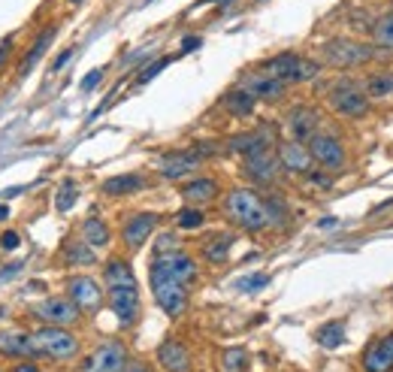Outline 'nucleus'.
Here are the masks:
<instances>
[{"mask_svg":"<svg viewBox=\"0 0 393 372\" xmlns=\"http://www.w3.org/2000/svg\"><path fill=\"white\" fill-rule=\"evenodd\" d=\"M224 215L230 218L236 227L249 233H260L269 227V215L263 206V197H258L251 188H233L224 200Z\"/></svg>","mask_w":393,"mask_h":372,"instance_id":"1","label":"nucleus"},{"mask_svg":"<svg viewBox=\"0 0 393 372\" xmlns=\"http://www.w3.org/2000/svg\"><path fill=\"white\" fill-rule=\"evenodd\" d=\"M260 70L269 73V76H276V79H281L285 85H299V82L318 79L321 64L312 61V58H303V54H297V52H281V54H276V58H269Z\"/></svg>","mask_w":393,"mask_h":372,"instance_id":"2","label":"nucleus"},{"mask_svg":"<svg viewBox=\"0 0 393 372\" xmlns=\"http://www.w3.org/2000/svg\"><path fill=\"white\" fill-rule=\"evenodd\" d=\"M321 58L330 67H360V64H369L378 58V49L369 43L360 40H345V36H336V40H327L321 45Z\"/></svg>","mask_w":393,"mask_h":372,"instance_id":"3","label":"nucleus"},{"mask_svg":"<svg viewBox=\"0 0 393 372\" xmlns=\"http://www.w3.org/2000/svg\"><path fill=\"white\" fill-rule=\"evenodd\" d=\"M327 103L342 118H363L369 112V94L354 79H336L327 88Z\"/></svg>","mask_w":393,"mask_h":372,"instance_id":"4","label":"nucleus"},{"mask_svg":"<svg viewBox=\"0 0 393 372\" xmlns=\"http://www.w3.org/2000/svg\"><path fill=\"white\" fill-rule=\"evenodd\" d=\"M149 281H151V290H154V299H158V306H161L170 318H179V315L188 308V285H181V281L170 278L167 272L158 269L154 263L149 267Z\"/></svg>","mask_w":393,"mask_h":372,"instance_id":"5","label":"nucleus"},{"mask_svg":"<svg viewBox=\"0 0 393 372\" xmlns=\"http://www.w3.org/2000/svg\"><path fill=\"white\" fill-rule=\"evenodd\" d=\"M34 342L40 345L43 354H49V357H54V360H70V357H76L79 354V339L67 330V327L45 324V327H40V330L34 333Z\"/></svg>","mask_w":393,"mask_h":372,"instance_id":"6","label":"nucleus"},{"mask_svg":"<svg viewBox=\"0 0 393 372\" xmlns=\"http://www.w3.org/2000/svg\"><path fill=\"white\" fill-rule=\"evenodd\" d=\"M106 299H109V306H112L118 324H121V327L136 324V318H140V308H142V303H140V288H136V281L106 285Z\"/></svg>","mask_w":393,"mask_h":372,"instance_id":"7","label":"nucleus"},{"mask_svg":"<svg viewBox=\"0 0 393 372\" xmlns=\"http://www.w3.org/2000/svg\"><path fill=\"white\" fill-rule=\"evenodd\" d=\"M34 318H40L43 324L52 327H70L82 318V308L70 297H45L43 303L34 306Z\"/></svg>","mask_w":393,"mask_h":372,"instance_id":"8","label":"nucleus"},{"mask_svg":"<svg viewBox=\"0 0 393 372\" xmlns=\"http://www.w3.org/2000/svg\"><path fill=\"white\" fill-rule=\"evenodd\" d=\"M309 154H312V161L315 163H321L324 170H342L345 167V145L339 136H333V133H315L312 140H309Z\"/></svg>","mask_w":393,"mask_h":372,"instance_id":"9","label":"nucleus"},{"mask_svg":"<svg viewBox=\"0 0 393 372\" xmlns=\"http://www.w3.org/2000/svg\"><path fill=\"white\" fill-rule=\"evenodd\" d=\"M279 154L272 149H260V151H251L245 154V163H242V172L245 179H251L254 185H272L279 179Z\"/></svg>","mask_w":393,"mask_h":372,"instance_id":"10","label":"nucleus"},{"mask_svg":"<svg viewBox=\"0 0 393 372\" xmlns=\"http://www.w3.org/2000/svg\"><path fill=\"white\" fill-rule=\"evenodd\" d=\"M203 163V154L197 149H185V151H170L158 161V172L167 181H179V179H188L194 170H200Z\"/></svg>","mask_w":393,"mask_h":372,"instance_id":"11","label":"nucleus"},{"mask_svg":"<svg viewBox=\"0 0 393 372\" xmlns=\"http://www.w3.org/2000/svg\"><path fill=\"white\" fill-rule=\"evenodd\" d=\"M154 267L163 269L170 278H176L181 281V285H191V281H197L200 276V269H197V260L191 258V254H185L181 248L176 251H167V254H154Z\"/></svg>","mask_w":393,"mask_h":372,"instance_id":"12","label":"nucleus"},{"mask_svg":"<svg viewBox=\"0 0 393 372\" xmlns=\"http://www.w3.org/2000/svg\"><path fill=\"white\" fill-rule=\"evenodd\" d=\"M67 297L82 312H97L103 306V290H100V285L91 276H73L67 281Z\"/></svg>","mask_w":393,"mask_h":372,"instance_id":"13","label":"nucleus"},{"mask_svg":"<svg viewBox=\"0 0 393 372\" xmlns=\"http://www.w3.org/2000/svg\"><path fill=\"white\" fill-rule=\"evenodd\" d=\"M127 363V351L121 342H106L85 360L82 372H121Z\"/></svg>","mask_w":393,"mask_h":372,"instance_id":"14","label":"nucleus"},{"mask_svg":"<svg viewBox=\"0 0 393 372\" xmlns=\"http://www.w3.org/2000/svg\"><path fill=\"white\" fill-rule=\"evenodd\" d=\"M276 154H279L281 170L297 172V176H309V172H312V167H315L312 154H309V145H306V142H299V140H288V142H281Z\"/></svg>","mask_w":393,"mask_h":372,"instance_id":"15","label":"nucleus"},{"mask_svg":"<svg viewBox=\"0 0 393 372\" xmlns=\"http://www.w3.org/2000/svg\"><path fill=\"white\" fill-rule=\"evenodd\" d=\"M285 124H288V131H290V136L294 140H299V142H309L312 136L318 133V127H321V115H318V109L315 106H294L288 112V118H285Z\"/></svg>","mask_w":393,"mask_h":372,"instance_id":"16","label":"nucleus"},{"mask_svg":"<svg viewBox=\"0 0 393 372\" xmlns=\"http://www.w3.org/2000/svg\"><path fill=\"white\" fill-rule=\"evenodd\" d=\"M239 88L249 91L254 100H269V103H272V100H281V97H285V91H288L285 82L276 79V76H269V73H263V70L249 73V76L242 79Z\"/></svg>","mask_w":393,"mask_h":372,"instance_id":"17","label":"nucleus"},{"mask_svg":"<svg viewBox=\"0 0 393 372\" xmlns=\"http://www.w3.org/2000/svg\"><path fill=\"white\" fill-rule=\"evenodd\" d=\"M154 227H158V215L154 212H136L124 221V230H121V242L127 245L131 251L142 248L145 239L154 233Z\"/></svg>","mask_w":393,"mask_h":372,"instance_id":"18","label":"nucleus"},{"mask_svg":"<svg viewBox=\"0 0 393 372\" xmlns=\"http://www.w3.org/2000/svg\"><path fill=\"white\" fill-rule=\"evenodd\" d=\"M158 363L163 372H191V351L179 339H163L158 345Z\"/></svg>","mask_w":393,"mask_h":372,"instance_id":"19","label":"nucleus"},{"mask_svg":"<svg viewBox=\"0 0 393 372\" xmlns=\"http://www.w3.org/2000/svg\"><path fill=\"white\" fill-rule=\"evenodd\" d=\"M363 369L366 372H393V333H387L385 339L372 342L363 351Z\"/></svg>","mask_w":393,"mask_h":372,"instance_id":"20","label":"nucleus"},{"mask_svg":"<svg viewBox=\"0 0 393 372\" xmlns=\"http://www.w3.org/2000/svg\"><path fill=\"white\" fill-rule=\"evenodd\" d=\"M0 351L9 357H40V345L34 342V336L18 333V330H0Z\"/></svg>","mask_w":393,"mask_h":372,"instance_id":"21","label":"nucleus"},{"mask_svg":"<svg viewBox=\"0 0 393 372\" xmlns=\"http://www.w3.org/2000/svg\"><path fill=\"white\" fill-rule=\"evenodd\" d=\"M181 197H185L188 206H203V203H212L218 197V181L209 179V176H200V179H191L185 188H181Z\"/></svg>","mask_w":393,"mask_h":372,"instance_id":"22","label":"nucleus"},{"mask_svg":"<svg viewBox=\"0 0 393 372\" xmlns=\"http://www.w3.org/2000/svg\"><path fill=\"white\" fill-rule=\"evenodd\" d=\"M142 188H145V179L140 172H121V176H112L100 185V191H103L106 197H127V194H136V191H142Z\"/></svg>","mask_w":393,"mask_h":372,"instance_id":"23","label":"nucleus"},{"mask_svg":"<svg viewBox=\"0 0 393 372\" xmlns=\"http://www.w3.org/2000/svg\"><path fill=\"white\" fill-rule=\"evenodd\" d=\"M54 34H58V27L52 24V27H45V31H43L40 36H36V43L31 45V52H27L24 58H22V64H18V79H24L27 73H31V70L36 67V61H40L43 54H45V49H49V45H52Z\"/></svg>","mask_w":393,"mask_h":372,"instance_id":"24","label":"nucleus"},{"mask_svg":"<svg viewBox=\"0 0 393 372\" xmlns=\"http://www.w3.org/2000/svg\"><path fill=\"white\" fill-rule=\"evenodd\" d=\"M221 106L236 118H249L254 112V106H258V100H254L245 88H233V91H227V94L221 97Z\"/></svg>","mask_w":393,"mask_h":372,"instance_id":"25","label":"nucleus"},{"mask_svg":"<svg viewBox=\"0 0 393 372\" xmlns=\"http://www.w3.org/2000/svg\"><path fill=\"white\" fill-rule=\"evenodd\" d=\"M230 248H233V233H218L203 242V258L209 263H224L230 258Z\"/></svg>","mask_w":393,"mask_h":372,"instance_id":"26","label":"nucleus"},{"mask_svg":"<svg viewBox=\"0 0 393 372\" xmlns=\"http://www.w3.org/2000/svg\"><path fill=\"white\" fill-rule=\"evenodd\" d=\"M82 239H85L91 248H106L109 245V227L100 221V218H85V221H82Z\"/></svg>","mask_w":393,"mask_h":372,"instance_id":"27","label":"nucleus"},{"mask_svg":"<svg viewBox=\"0 0 393 372\" xmlns=\"http://www.w3.org/2000/svg\"><path fill=\"white\" fill-rule=\"evenodd\" d=\"M263 206H267V215H269V227H288L290 209L285 203V197L281 194H267L263 197Z\"/></svg>","mask_w":393,"mask_h":372,"instance_id":"28","label":"nucleus"},{"mask_svg":"<svg viewBox=\"0 0 393 372\" xmlns=\"http://www.w3.org/2000/svg\"><path fill=\"white\" fill-rule=\"evenodd\" d=\"M64 260H67L70 267H88V263L97 260V254L85 239H82V242H67V248H64Z\"/></svg>","mask_w":393,"mask_h":372,"instance_id":"29","label":"nucleus"},{"mask_svg":"<svg viewBox=\"0 0 393 372\" xmlns=\"http://www.w3.org/2000/svg\"><path fill=\"white\" fill-rule=\"evenodd\" d=\"M372 40L381 49H393V13H385L378 18H372Z\"/></svg>","mask_w":393,"mask_h":372,"instance_id":"30","label":"nucleus"},{"mask_svg":"<svg viewBox=\"0 0 393 372\" xmlns=\"http://www.w3.org/2000/svg\"><path fill=\"white\" fill-rule=\"evenodd\" d=\"M318 342L324 345V348H339L345 342V324L336 321V324H324L321 330H318Z\"/></svg>","mask_w":393,"mask_h":372,"instance_id":"31","label":"nucleus"},{"mask_svg":"<svg viewBox=\"0 0 393 372\" xmlns=\"http://www.w3.org/2000/svg\"><path fill=\"white\" fill-rule=\"evenodd\" d=\"M366 94L369 97H393V73H378L366 82Z\"/></svg>","mask_w":393,"mask_h":372,"instance_id":"32","label":"nucleus"},{"mask_svg":"<svg viewBox=\"0 0 393 372\" xmlns=\"http://www.w3.org/2000/svg\"><path fill=\"white\" fill-rule=\"evenodd\" d=\"M176 224L181 230H197V227L206 224V215H203V209H197V206H185V209H179Z\"/></svg>","mask_w":393,"mask_h":372,"instance_id":"33","label":"nucleus"},{"mask_svg":"<svg viewBox=\"0 0 393 372\" xmlns=\"http://www.w3.org/2000/svg\"><path fill=\"white\" fill-rule=\"evenodd\" d=\"M221 363H224V372H245L249 369V354L242 348H227Z\"/></svg>","mask_w":393,"mask_h":372,"instance_id":"34","label":"nucleus"},{"mask_svg":"<svg viewBox=\"0 0 393 372\" xmlns=\"http://www.w3.org/2000/svg\"><path fill=\"white\" fill-rule=\"evenodd\" d=\"M76 197H79L76 181H64L61 191H58V197H54V209H58V212H70L73 203H76Z\"/></svg>","mask_w":393,"mask_h":372,"instance_id":"35","label":"nucleus"},{"mask_svg":"<svg viewBox=\"0 0 393 372\" xmlns=\"http://www.w3.org/2000/svg\"><path fill=\"white\" fill-rule=\"evenodd\" d=\"M269 285V276H263V272H254V276H242V278H236V290H242V294H254V290H260V288H267Z\"/></svg>","mask_w":393,"mask_h":372,"instance_id":"36","label":"nucleus"},{"mask_svg":"<svg viewBox=\"0 0 393 372\" xmlns=\"http://www.w3.org/2000/svg\"><path fill=\"white\" fill-rule=\"evenodd\" d=\"M167 64H170V58H158V61H151L149 67H145V70L140 73V79H136V82H140V85H145V82H151V79L158 76V73H161L163 67H167Z\"/></svg>","mask_w":393,"mask_h":372,"instance_id":"37","label":"nucleus"},{"mask_svg":"<svg viewBox=\"0 0 393 372\" xmlns=\"http://www.w3.org/2000/svg\"><path fill=\"white\" fill-rule=\"evenodd\" d=\"M100 79H103V70H91L85 79H82V91H94L100 85Z\"/></svg>","mask_w":393,"mask_h":372,"instance_id":"38","label":"nucleus"},{"mask_svg":"<svg viewBox=\"0 0 393 372\" xmlns=\"http://www.w3.org/2000/svg\"><path fill=\"white\" fill-rule=\"evenodd\" d=\"M179 245H176V236L172 233H163L161 239H158V254H167V251H176Z\"/></svg>","mask_w":393,"mask_h":372,"instance_id":"39","label":"nucleus"},{"mask_svg":"<svg viewBox=\"0 0 393 372\" xmlns=\"http://www.w3.org/2000/svg\"><path fill=\"white\" fill-rule=\"evenodd\" d=\"M0 245H3L6 251H15L18 245H22V239H18V233H15V230H6L3 236H0Z\"/></svg>","mask_w":393,"mask_h":372,"instance_id":"40","label":"nucleus"},{"mask_svg":"<svg viewBox=\"0 0 393 372\" xmlns=\"http://www.w3.org/2000/svg\"><path fill=\"white\" fill-rule=\"evenodd\" d=\"M70 58H73V49H64V52L58 54V58L52 61V73H61V70L70 64Z\"/></svg>","mask_w":393,"mask_h":372,"instance_id":"41","label":"nucleus"},{"mask_svg":"<svg viewBox=\"0 0 393 372\" xmlns=\"http://www.w3.org/2000/svg\"><path fill=\"white\" fill-rule=\"evenodd\" d=\"M203 45V36H185L181 40V52H197Z\"/></svg>","mask_w":393,"mask_h":372,"instance_id":"42","label":"nucleus"},{"mask_svg":"<svg viewBox=\"0 0 393 372\" xmlns=\"http://www.w3.org/2000/svg\"><path fill=\"white\" fill-rule=\"evenodd\" d=\"M121 372H151V369L145 366V363H140V360H127Z\"/></svg>","mask_w":393,"mask_h":372,"instance_id":"43","label":"nucleus"},{"mask_svg":"<svg viewBox=\"0 0 393 372\" xmlns=\"http://www.w3.org/2000/svg\"><path fill=\"white\" fill-rule=\"evenodd\" d=\"M9 52H13V40H3L0 43V70H3V64L9 58Z\"/></svg>","mask_w":393,"mask_h":372,"instance_id":"44","label":"nucleus"},{"mask_svg":"<svg viewBox=\"0 0 393 372\" xmlns=\"http://www.w3.org/2000/svg\"><path fill=\"white\" fill-rule=\"evenodd\" d=\"M318 227H321V230H330V227H339V218L327 215V218H321V221H318Z\"/></svg>","mask_w":393,"mask_h":372,"instance_id":"45","label":"nucleus"},{"mask_svg":"<svg viewBox=\"0 0 393 372\" xmlns=\"http://www.w3.org/2000/svg\"><path fill=\"white\" fill-rule=\"evenodd\" d=\"M13 372H40V366H36V363H18Z\"/></svg>","mask_w":393,"mask_h":372,"instance_id":"46","label":"nucleus"},{"mask_svg":"<svg viewBox=\"0 0 393 372\" xmlns=\"http://www.w3.org/2000/svg\"><path fill=\"white\" fill-rule=\"evenodd\" d=\"M3 218H9V206L0 203V221H3Z\"/></svg>","mask_w":393,"mask_h":372,"instance_id":"47","label":"nucleus"},{"mask_svg":"<svg viewBox=\"0 0 393 372\" xmlns=\"http://www.w3.org/2000/svg\"><path fill=\"white\" fill-rule=\"evenodd\" d=\"M206 3H218V6H227L230 0H206Z\"/></svg>","mask_w":393,"mask_h":372,"instance_id":"48","label":"nucleus"},{"mask_svg":"<svg viewBox=\"0 0 393 372\" xmlns=\"http://www.w3.org/2000/svg\"><path fill=\"white\" fill-rule=\"evenodd\" d=\"M70 3H82V0H70Z\"/></svg>","mask_w":393,"mask_h":372,"instance_id":"49","label":"nucleus"}]
</instances>
